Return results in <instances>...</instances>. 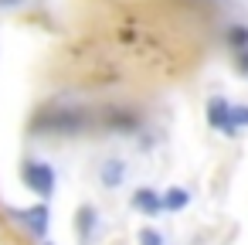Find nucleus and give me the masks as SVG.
Returning <instances> with one entry per match:
<instances>
[{"mask_svg": "<svg viewBox=\"0 0 248 245\" xmlns=\"http://www.w3.org/2000/svg\"><path fill=\"white\" fill-rule=\"evenodd\" d=\"M95 126L92 113L82 106H45L38 109V116L31 119V133L34 136H82Z\"/></svg>", "mask_w": 248, "mask_h": 245, "instance_id": "nucleus-1", "label": "nucleus"}, {"mask_svg": "<svg viewBox=\"0 0 248 245\" xmlns=\"http://www.w3.org/2000/svg\"><path fill=\"white\" fill-rule=\"evenodd\" d=\"M21 180L31 194H38L41 201H51L55 197V187H58V174L48 160H38V157H28L21 163Z\"/></svg>", "mask_w": 248, "mask_h": 245, "instance_id": "nucleus-2", "label": "nucleus"}, {"mask_svg": "<svg viewBox=\"0 0 248 245\" xmlns=\"http://www.w3.org/2000/svg\"><path fill=\"white\" fill-rule=\"evenodd\" d=\"M7 214L38 242H48V228H51V208L48 201H38L31 208H7Z\"/></svg>", "mask_w": 248, "mask_h": 245, "instance_id": "nucleus-3", "label": "nucleus"}, {"mask_svg": "<svg viewBox=\"0 0 248 245\" xmlns=\"http://www.w3.org/2000/svg\"><path fill=\"white\" fill-rule=\"evenodd\" d=\"M204 119H207V126L217 130L221 136H228V140L238 136L234 119H231V102H228L224 96H211V99H207V106H204Z\"/></svg>", "mask_w": 248, "mask_h": 245, "instance_id": "nucleus-4", "label": "nucleus"}, {"mask_svg": "<svg viewBox=\"0 0 248 245\" xmlns=\"http://www.w3.org/2000/svg\"><path fill=\"white\" fill-rule=\"evenodd\" d=\"M102 123H106L112 133H136L143 119H140V113H136V109H129V106H106Z\"/></svg>", "mask_w": 248, "mask_h": 245, "instance_id": "nucleus-5", "label": "nucleus"}, {"mask_svg": "<svg viewBox=\"0 0 248 245\" xmlns=\"http://www.w3.org/2000/svg\"><path fill=\"white\" fill-rule=\"evenodd\" d=\"M99 228H102L99 208H95V204H89V201H85V204H78V211H75V235H78V242H82V245L95 242Z\"/></svg>", "mask_w": 248, "mask_h": 245, "instance_id": "nucleus-6", "label": "nucleus"}, {"mask_svg": "<svg viewBox=\"0 0 248 245\" xmlns=\"http://www.w3.org/2000/svg\"><path fill=\"white\" fill-rule=\"evenodd\" d=\"M126 174H129V163H126L123 157H106V160L99 163V184H102L106 191L123 187V184H126Z\"/></svg>", "mask_w": 248, "mask_h": 245, "instance_id": "nucleus-7", "label": "nucleus"}, {"mask_svg": "<svg viewBox=\"0 0 248 245\" xmlns=\"http://www.w3.org/2000/svg\"><path fill=\"white\" fill-rule=\"evenodd\" d=\"M129 204L140 211V214H146V218H156L160 211H163V191H156V187H136L133 194H129Z\"/></svg>", "mask_w": 248, "mask_h": 245, "instance_id": "nucleus-8", "label": "nucleus"}, {"mask_svg": "<svg viewBox=\"0 0 248 245\" xmlns=\"http://www.w3.org/2000/svg\"><path fill=\"white\" fill-rule=\"evenodd\" d=\"M221 41H224V48L234 55V51H245L248 48V24H228L224 28V34H221Z\"/></svg>", "mask_w": 248, "mask_h": 245, "instance_id": "nucleus-9", "label": "nucleus"}, {"mask_svg": "<svg viewBox=\"0 0 248 245\" xmlns=\"http://www.w3.org/2000/svg\"><path fill=\"white\" fill-rule=\"evenodd\" d=\"M190 204V191L187 187H167L163 191V211H184Z\"/></svg>", "mask_w": 248, "mask_h": 245, "instance_id": "nucleus-10", "label": "nucleus"}, {"mask_svg": "<svg viewBox=\"0 0 248 245\" xmlns=\"http://www.w3.org/2000/svg\"><path fill=\"white\" fill-rule=\"evenodd\" d=\"M136 242H140V245H167V242H163V235H160V228H153V225H146V228H140V235H136Z\"/></svg>", "mask_w": 248, "mask_h": 245, "instance_id": "nucleus-11", "label": "nucleus"}, {"mask_svg": "<svg viewBox=\"0 0 248 245\" xmlns=\"http://www.w3.org/2000/svg\"><path fill=\"white\" fill-rule=\"evenodd\" d=\"M231 119H234V130H245L248 126V106L245 102H238V106L231 102Z\"/></svg>", "mask_w": 248, "mask_h": 245, "instance_id": "nucleus-12", "label": "nucleus"}, {"mask_svg": "<svg viewBox=\"0 0 248 245\" xmlns=\"http://www.w3.org/2000/svg\"><path fill=\"white\" fill-rule=\"evenodd\" d=\"M234 72H238L241 79H248V48H245V51H234Z\"/></svg>", "mask_w": 248, "mask_h": 245, "instance_id": "nucleus-13", "label": "nucleus"}, {"mask_svg": "<svg viewBox=\"0 0 248 245\" xmlns=\"http://www.w3.org/2000/svg\"><path fill=\"white\" fill-rule=\"evenodd\" d=\"M24 4H28V0H0V11H17Z\"/></svg>", "mask_w": 248, "mask_h": 245, "instance_id": "nucleus-14", "label": "nucleus"}, {"mask_svg": "<svg viewBox=\"0 0 248 245\" xmlns=\"http://www.w3.org/2000/svg\"><path fill=\"white\" fill-rule=\"evenodd\" d=\"M41 245H51V242H41Z\"/></svg>", "mask_w": 248, "mask_h": 245, "instance_id": "nucleus-15", "label": "nucleus"}]
</instances>
